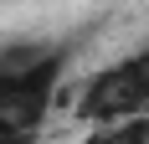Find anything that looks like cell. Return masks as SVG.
<instances>
[{
	"instance_id": "7a4b0ae2",
	"label": "cell",
	"mask_w": 149,
	"mask_h": 144,
	"mask_svg": "<svg viewBox=\"0 0 149 144\" xmlns=\"http://www.w3.org/2000/svg\"><path fill=\"white\" fill-rule=\"evenodd\" d=\"M36 134H41V124H31L15 108H0V139H36Z\"/></svg>"
},
{
	"instance_id": "6da1fadb",
	"label": "cell",
	"mask_w": 149,
	"mask_h": 144,
	"mask_svg": "<svg viewBox=\"0 0 149 144\" xmlns=\"http://www.w3.org/2000/svg\"><path fill=\"white\" fill-rule=\"evenodd\" d=\"M139 108H149V41L118 57L113 67H98L77 87V113L88 124H108V118L139 113Z\"/></svg>"
}]
</instances>
